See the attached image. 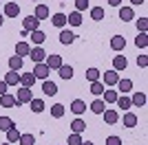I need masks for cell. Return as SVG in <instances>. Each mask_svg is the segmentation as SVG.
I'll list each match as a JSON object with an SVG mask.
<instances>
[{
    "instance_id": "cell-33",
    "label": "cell",
    "mask_w": 148,
    "mask_h": 145,
    "mask_svg": "<svg viewBox=\"0 0 148 145\" xmlns=\"http://www.w3.org/2000/svg\"><path fill=\"white\" fill-rule=\"evenodd\" d=\"M115 103H117L122 110H130V108H133V103H130V97H126V95L117 97V101H115Z\"/></svg>"
},
{
    "instance_id": "cell-43",
    "label": "cell",
    "mask_w": 148,
    "mask_h": 145,
    "mask_svg": "<svg viewBox=\"0 0 148 145\" xmlns=\"http://www.w3.org/2000/svg\"><path fill=\"white\" fill-rule=\"evenodd\" d=\"M86 9H88V2H86V0H75V11H86Z\"/></svg>"
},
{
    "instance_id": "cell-9",
    "label": "cell",
    "mask_w": 148,
    "mask_h": 145,
    "mask_svg": "<svg viewBox=\"0 0 148 145\" xmlns=\"http://www.w3.org/2000/svg\"><path fill=\"white\" fill-rule=\"evenodd\" d=\"M130 103H133V108H144V106H146V95H144L142 90L133 92V97H130Z\"/></svg>"
},
{
    "instance_id": "cell-16",
    "label": "cell",
    "mask_w": 148,
    "mask_h": 145,
    "mask_svg": "<svg viewBox=\"0 0 148 145\" xmlns=\"http://www.w3.org/2000/svg\"><path fill=\"white\" fill-rule=\"evenodd\" d=\"M111 48H113V51H117V53L124 51V48H126V40H124L122 35H113L111 37Z\"/></svg>"
},
{
    "instance_id": "cell-27",
    "label": "cell",
    "mask_w": 148,
    "mask_h": 145,
    "mask_svg": "<svg viewBox=\"0 0 148 145\" xmlns=\"http://www.w3.org/2000/svg\"><path fill=\"white\" fill-rule=\"evenodd\" d=\"M20 68H22V57H20V55H11V57H9V70L18 72Z\"/></svg>"
},
{
    "instance_id": "cell-35",
    "label": "cell",
    "mask_w": 148,
    "mask_h": 145,
    "mask_svg": "<svg viewBox=\"0 0 148 145\" xmlns=\"http://www.w3.org/2000/svg\"><path fill=\"white\" fill-rule=\"evenodd\" d=\"M71 130H73L75 134H82L84 130H86V123H84L82 119H75L73 123H71Z\"/></svg>"
},
{
    "instance_id": "cell-30",
    "label": "cell",
    "mask_w": 148,
    "mask_h": 145,
    "mask_svg": "<svg viewBox=\"0 0 148 145\" xmlns=\"http://www.w3.org/2000/svg\"><path fill=\"white\" fill-rule=\"evenodd\" d=\"M29 106H31V110H33L36 115H40V112H44V101H42V99H36V97H33V99H31V101H29Z\"/></svg>"
},
{
    "instance_id": "cell-20",
    "label": "cell",
    "mask_w": 148,
    "mask_h": 145,
    "mask_svg": "<svg viewBox=\"0 0 148 145\" xmlns=\"http://www.w3.org/2000/svg\"><path fill=\"white\" fill-rule=\"evenodd\" d=\"M5 84H7V86H20V72L9 70V72L5 75Z\"/></svg>"
},
{
    "instance_id": "cell-29",
    "label": "cell",
    "mask_w": 148,
    "mask_h": 145,
    "mask_svg": "<svg viewBox=\"0 0 148 145\" xmlns=\"http://www.w3.org/2000/svg\"><path fill=\"white\" fill-rule=\"evenodd\" d=\"M18 141H20V132H18V127H16V125H13L11 127V130H7V143H18Z\"/></svg>"
},
{
    "instance_id": "cell-38",
    "label": "cell",
    "mask_w": 148,
    "mask_h": 145,
    "mask_svg": "<svg viewBox=\"0 0 148 145\" xmlns=\"http://www.w3.org/2000/svg\"><path fill=\"white\" fill-rule=\"evenodd\" d=\"M104 90H106V88H104V84H102V81H91V92H93L95 97H99Z\"/></svg>"
},
{
    "instance_id": "cell-14",
    "label": "cell",
    "mask_w": 148,
    "mask_h": 145,
    "mask_svg": "<svg viewBox=\"0 0 148 145\" xmlns=\"http://www.w3.org/2000/svg\"><path fill=\"white\" fill-rule=\"evenodd\" d=\"M33 84H36V75H33V72H22V75H20V86L33 88Z\"/></svg>"
},
{
    "instance_id": "cell-44",
    "label": "cell",
    "mask_w": 148,
    "mask_h": 145,
    "mask_svg": "<svg viewBox=\"0 0 148 145\" xmlns=\"http://www.w3.org/2000/svg\"><path fill=\"white\" fill-rule=\"evenodd\" d=\"M104 145H122V139H119V136H108V139L104 141Z\"/></svg>"
},
{
    "instance_id": "cell-34",
    "label": "cell",
    "mask_w": 148,
    "mask_h": 145,
    "mask_svg": "<svg viewBox=\"0 0 148 145\" xmlns=\"http://www.w3.org/2000/svg\"><path fill=\"white\" fill-rule=\"evenodd\" d=\"M91 18H93V20H97V22H99V20H104V18H106L104 7H93V9H91Z\"/></svg>"
},
{
    "instance_id": "cell-17",
    "label": "cell",
    "mask_w": 148,
    "mask_h": 145,
    "mask_svg": "<svg viewBox=\"0 0 148 145\" xmlns=\"http://www.w3.org/2000/svg\"><path fill=\"white\" fill-rule=\"evenodd\" d=\"M51 24L53 26H58V29H64L66 26V13H56V16H51Z\"/></svg>"
},
{
    "instance_id": "cell-28",
    "label": "cell",
    "mask_w": 148,
    "mask_h": 145,
    "mask_svg": "<svg viewBox=\"0 0 148 145\" xmlns=\"http://www.w3.org/2000/svg\"><path fill=\"white\" fill-rule=\"evenodd\" d=\"M58 75H60L62 79H66V81H69V79L73 77V66H66V64H62V66L58 68Z\"/></svg>"
},
{
    "instance_id": "cell-21",
    "label": "cell",
    "mask_w": 148,
    "mask_h": 145,
    "mask_svg": "<svg viewBox=\"0 0 148 145\" xmlns=\"http://www.w3.org/2000/svg\"><path fill=\"white\" fill-rule=\"evenodd\" d=\"M122 125L124 127H135L137 125V115L135 112H126V115L122 117Z\"/></svg>"
},
{
    "instance_id": "cell-32",
    "label": "cell",
    "mask_w": 148,
    "mask_h": 145,
    "mask_svg": "<svg viewBox=\"0 0 148 145\" xmlns=\"http://www.w3.org/2000/svg\"><path fill=\"white\" fill-rule=\"evenodd\" d=\"M51 117H53V119H62V117H64V106H62V103H53V106H51Z\"/></svg>"
},
{
    "instance_id": "cell-24",
    "label": "cell",
    "mask_w": 148,
    "mask_h": 145,
    "mask_svg": "<svg viewBox=\"0 0 148 145\" xmlns=\"http://www.w3.org/2000/svg\"><path fill=\"white\" fill-rule=\"evenodd\" d=\"M33 16H36L40 22H42V20H47V18H49V7H47V5H38L36 11H33Z\"/></svg>"
},
{
    "instance_id": "cell-50",
    "label": "cell",
    "mask_w": 148,
    "mask_h": 145,
    "mask_svg": "<svg viewBox=\"0 0 148 145\" xmlns=\"http://www.w3.org/2000/svg\"><path fill=\"white\" fill-rule=\"evenodd\" d=\"M82 145H95V143H91V141H82Z\"/></svg>"
},
{
    "instance_id": "cell-6",
    "label": "cell",
    "mask_w": 148,
    "mask_h": 145,
    "mask_svg": "<svg viewBox=\"0 0 148 145\" xmlns=\"http://www.w3.org/2000/svg\"><path fill=\"white\" fill-rule=\"evenodd\" d=\"M44 64L49 66V70H58V68H60L62 64H64V62H62V57H60V55H47Z\"/></svg>"
},
{
    "instance_id": "cell-7",
    "label": "cell",
    "mask_w": 148,
    "mask_h": 145,
    "mask_svg": "<svg viewBox=\"0 0 148 145\" xmlns=\"http://www.w3.org/2000/svg\"><path fill=\"white\" fill-rule=\"evenodd\" d=\"M102 115H104V121L108 123V125H115V123L119 121V112H117V110H113V108H106Z\"/></svg>"
},
{
    "instance_id": "cell-25",
    "label": "cell",
    "mask_w": 148,
    "mask_h": 145,
    "mask_svg": "<svg viewBox=\"0 0 148 145\" xmlns=\"http://www.w3.org/2000/svg\"><path fill=\"white\" fill-rule=\"evenodd\" d=\"M66 24H71V26H80L82 24V13L80 11H73L66 16Z\"/></svg>"
},
{
    "instance_id": "cell-3",
    "label": "cell",
    "mask_w": 148,
    "mask_h": 145,
    "mask_svg": "<svg viewBox=\"0 0 148 145\" xmlns=\"http://www.w3.org/2000/svg\"><path fill=\"white\" fill-rule=\"evenodd\" d=\"M119 81V72L117 70H106V72H102V84L104 86H115Z\"/></svg>"
},
{
    "instance_id": "cell-48",
    "label": "cell",
    "mask_w": 148,
    "mask_h": 145,
    "mask_svg": "<svg viewBox=\"0 0 148 145\" xmlns=\"http://www.w3.org/2000/svg\"><path fill=\"white\" fill-rule=\"evenodd\" d=\"M130 5H144V0H130Z\"/></svg>"
},
{
    "instance_id": "cell-23",
    "label": "cell",
    "mask_w": 148,
    "mask_h": 145,
    "mask_svg": "<svg viewBox=\"0 0 148 145\" xmlns=\"http://www.w3.org/2000/svg\"><path fill=\"white\" fill-rule=\"evenodd\" d=\"M115 86L119 88V92H122V95H128V92H133V81H130V79H119Z\"/></svg>"
},
{
    "instance_id": "cell-2",
    "label": "cell",
    "mask_w": 148,
    "mask_h": 145,
    "mask_svg": "<svg viewBox=\"0 0 148 145\" xmlns=\"http://www.w3.org/2000/svg\"><path fill=\"white\" fill-rule=\"evenodd\" d=\"M47 55H49V53H47L42 46H33V48H31V53H29V57L33 60V64H42V62L47 60Z\"/></svg>"
},
{
    "instance_id": "cell-40",
    "label": "cell",
    "mask_w": 148,
    "mask_h": 145,
    "mask_svg": "<svg viewBox=\"0 0 148 145\" xmlns=\"http://www.w3.org/2000/svg\"><path fill=\"white\" fill-rule=\"evenodd\" d=\"M18 143L20 145H33V143H36V136H33V134H20Z\"/></svg>"
},
{
    "instance_id": "cell-41",
    "label": "cell",
    "mask_w": 148,
    "mask_h": 145,
    "mask_svg": "<svg viewBox=\"0 0 148 145\" xmlns=\"http://www.w3.org/2000/svg\"><path fill=\"white\" fill-rule=\"evenodd\" d=\"M137 22V31L139 33H146L148 31V18H139V20H135Z\"/></svg>"
},
{
    "instance_id": "cell-51",
    "label": "cell",
    "mask_w": 148,
    "mask_h": 145,
    "mask_svg": "<svg viewBox=\"0 0 148 145\" xmlns=\"http://www.w3.org/2000/svg\"><path fill=\"white\" fill-rule=\"evenodd\" d=\"M0 145H11V143H0Z\"/></svg>"
},
{
    "instance_id": "cell-1",
    "label": "cell",
    "mask_w": 148,
    "mask_h": 145,
    "mask_svg": "<svg viewBox=\"0 0 148 145\" xmlns=\"http://www.w3.org/2000/svg\"><path fill=\"white\" fill-rule=\"evenodd\" d=\"M31 99H33V92H31V88H25V86H20L18 90H16V101L22 106V103H29Z\"/></svg>"
},
{
    "instance_id": "cell-49",
    "label": "cell",
    "mask_w": 148,
    "mask_h": 145,
    "mask_svg": "<svg viewBox=\"0 0 148 145\" xmlns=\"http://www.w3.org/2000/svg\"><path fill=\"white\" fill-rule=\"evenodd\" d=\"M2 24H5V16H2V13H0V26H2Z\"/></svg>"
},
{
    "instance_id": "cell-52",
    "label": "cell",
    "mask_w": 148,
    "mask_h": 145,
    "mask_svg": "<svg viewBox=\"0 0 148 145\" xmlns=\"http://www.w3.org/2000/svg\"><path fill=\"white\" fill-rule=\"evenodd\" d=\"M31 2H38V0H31Z\"/></svg>"
},
{
    "instance_id": "cell-26",
    "label": "cell",
    "mask_w": 148,
    "mask_h": 145,
    "mask_svg": "<svg viewBox=\"0 0 148 145\" xmlns=\"http://www.w3.org/2000/svg\"><path fill=\"white\" fill-rule=\"evenodd\" d=\"M88 108H91V112H93V115H102V112L106 110V103L102 101V99H95V101H93L91 106H88Z\"/></svg>"
},
{
    "instance_id": "cell-31",
    "label": "cell",
    "mask_w": 148,
    "mask_h": 145,
    "mask_svg": "<svg viewBox=\"0 0 148 145\" xmlns=\"http://www.w3.org/2000/svg\"><path fill=\"white\" fill-rule=\"evenodd\" d=\"M102 95H104V99H102L104 103H115V101H117V97H119V92L117 90H104Z\"/></svg>"
},
{
    "instance_id": "cell-36",
    "label": "cell",
    "mask_w": 148,
    "mask_h": 145,
    "mask_svg": "<svg viewBox=\"0 0 148 145\" xmlns=\"http://www.w3.org/2000/svg\"><path fill=\"white\" fill-rule=\"evenodd\" d=\"M16 125L9 117H0V132H7V130H11V127Z\"/></svg>"
},
{
    "instance_id": "cell-19",
    "label": "cell",
    "mask_w": 148,
    "mask_h": 145,
    "mask_svg": "<svg viewBox=\"0 0 148 145\" xmlns=\"http://www.w3.org/2000/svg\"><path fill=\"white\" fill-rule=\"evenodd\" d=\"M128 66V60H126V57H124V55H115V57H113V70H124V68Z\"/></svg>"
},
{
    "instance_id": "cell-47",
    "label": "cell",
    "mask_w": 148,
    "mask_h": 145,
    "mask_svg": "<svg viewBox=\"0 0 148 145\" xmlns=\"http://www.w3.org/2000/svg\"><path fill=\"white\" fill-rule=\"evenodd\" d=\"M106 2H108L111 7H117V9L122 7V0H106Z\"/></svg>"
},
{
    "instance_id": "cell-45",
    "label": "cell",
    "mask_w": 148,
    "mask_h": 145,
    "mask_svg": "<svg viewBox=\"0 0 148 145\" xmlns=\"http://www.w3.org/2000/svg\"><path fill=\"white\" fill-rule=\"evenodd\" d=\"M137 66H142V68L148 66V55H137Z\"/></svg>"
},
{
    "instance_id": "cell-39",
    "label": "cell",
    "mask_w": 148,
    "mask_h": 145,
    "mask_svg": "<svg viewBox=\"0 0 148 145\" xmlns=\"http://www.w3.org/2000/svg\"><path fill=\"white\" fill-rule=\"evenodd\" d=\"M86 79L88 81H99V79H102V72H99L97 68H88L86 70Z\"/></svg>"
},
{
    "instance_id": "cell-5",
    "label": "cell",
    "mask_w": 148,
    "mask_h": 145,
    "mask_svg": "<svg viewBox=\"0 0 148 145\" xmlns=\"http://www.w3.org/2000/svg\"><path fill=\"white\" fill-rule=\"evenodd\" d=\"M49 72L51 70H49V66H47L44 62L33 66V75H36V79H42V81H44V79H49Z\"/></svg>"
},
{
    "instance_id": "cell-4",
    "label": "cell",
    "mask_w": 148,
    "mask_h": 145,
    "mask_svg": "<svg viewBox=\"0 0 148 145\" xmlns=\"http://www.w3.org/2000/svg\"><path fill=\"white\" fill-rule=\"evenodd\" d=\"M22 29L29 31V33H31V31H38V29H40V20H38L36 16H27V18L22 20Z\"/></svg>"
},
{
    "instance_id": "cell-18",
    "label": "cell",
    "mask_w": 148,
    "mask_h": 145,
    "mask_svg": "<svg viewBox=\"0 0 148 145\" xmlns=\"http://www.w3.org/2000/svg\"><path fill=\"white\" fill-rule=\"evenodd\" d=\"M29 37H31V42L36 44V46H42V44H44V40H47L44 31H40V29H38V31H31V33H29Z\"/></svg>"
},
{
    "instance_id": "cell-11",
    "label": "cell",
    "mask_w": 148,
    "mask_h": 145,
    "mask_svg": "<svg viewBox=\"0 0 148 145\" xmlns=\"http://www.w3.org/2000/svg\"><path fill=\"white\" fill-rule=\"evenodd\" d=\"M119 20H122V22H130V20H135V11H133V7H119Z\"/></svg>"
},
{
    "instance_id": "cell-8",
    "label": "cell",
    "mask_w": 148,
    "mask_h": 145,
    "mask_svg": "<svg viewBox=\"0 0 148 145\" xmlns=\"http://www.w3.org/2000/svg\"><path fill=\"white\" fill-rule=\"evenodd\" d=\"M0 106H2V108H13V106L18 108L20 103L16 101V97H13V95H9V92H5V95H0Z\"/></svg>"
},
{
    "instance_id": "cell-37",
    "label": "cell",
    "mask_w": 148,
    "mask_h": 145,
    "mask_svg": "<svg viewBox=\"0 0 148 145\" xmlns=\"http://www.w3.org/2000/svg\"><path fill=\"white\" fill-rule=\"evenodd\" d=\"M135 44H137V48H146L148 46V33H137Z\"/></svg>"
},
{
    "instance_id": "cell-46",
    "label": "cell",
    "mask_w": 148,
    "mask_h": 145,
    "mask_svg": "<svg viewBox=\"0 0 148 145\" xmlns=\"http://www.w3.org/2000/svg\"><path fill=\"white\" fill-rule=\"evenodd\" d=\"M7 88H9V86L5 84V79H0V95H5V92H7Z\"/></svg>"
},
{
    "instance_id": "cell-22",
    "label": "cell",
    "mask_w": 148,
    "mask_h": 145,
    "mask_svg": "<svg viewBox=\"0 0 148 145\" xmlns=\"http://www.w3.org/2000/svg\"><path fill=\"white\" fill-rule=\"evenodd\" d=\"M31 53V44L27 42V40H22V42L16 44V55H20V57H25V55Z\"/></svg>"
},
{
    "instance_id": "cell-13",
    "label": "cell",
    "mask_w": 148,
    "mask_h": 145,
    "mask_svg": "<svg viewBox=\"0 0 148 145\" xmlns=\"http://www.w3.org/2000/svg\"><path fill=\"white\" fill-rule=\"evenodd\" d=\"M42 92L47 97H56L58 95V86L53 84V81H49V79H44L42 81Z\"/></svg>"
},
{
    "instance_id": "cell-42",
    "label": "cell",
    "mask_w": 148,
    "mask_h": 145,
    "mask_svg": "<svg viewBox=\"0 0 148 145\" xmlns=\"http://www.w3.org/2000/svg\"><path fill=\"white\" fill-rule=\"evenodd\" d=\"M69 145H82V134H71V136H69V141H66Z\"/></svg>"
},
{
    "instance_id": "cell-10",
    "label": "cell",
    "mask_w": 148,
    "mask_h": 145,
    "mask_svg": "<svg viewBox=\"0 0 148 145\" xmlns=\"http://www.w3.org/2000/svg\"><path fill=\"white\" fill-rule=\"evenodd\" d=\"M75 37H77V35H75L73 31H69V29H62V31H60V42L64 44V46L73 44V42H75Z\"/></svg>"
},
{
    "instance_id": "cell-15",
    "label": "cell",
    "mask_w": 148,
    "mask_h": 145,
    "mask_svg": "<svg viewBox=\"0 0 148 145\" xmlns=\"http://www.w3.org/2000/svg\"><path fill=\"white\" fill-rule=\"evenodd\" d=\"M71 112H73V115H84V112H86V103L82 101V99H73V103H71Z\"/></svg>"
},
{
    "instance_id": "cell-12",
    "label": "cell",
    "mask_w": 148,
    "mask_h": 145,
    "mask_svg": "<svg viewBox=\"0 0 148 145\" xmlns=\"http://www.w3.org/2000/svg\"><path fill=\"white\" fill-rule=\"evenodd\" d=\"M20 16V7L16 2H7L5 5V18H18Z\"/></svg>"
},
{
    "instance_id": "cell-53",
    "label": "cell",
    "mask_w": 148,
    "mask_h": 145,
    "mask_svg": "<svg viewBox=\"0 0 148 145\" xmlns=\"http://www.w3.org/2000/svg\"><path fill=\"white\" fill-rule=\"evenodd\" d=\"M0 5H2V0H0Z\"/></svg>"
}]
</instances>
